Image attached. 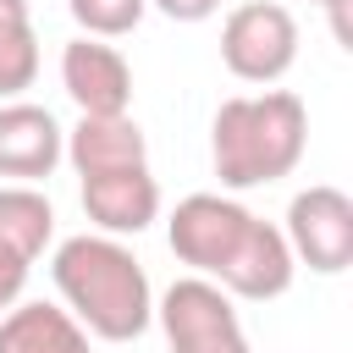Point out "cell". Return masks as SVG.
Listing matches in <instances>:
<instances>
[{
    "label": "cell",
    "mask_w": 353,
    "mask_h": 353,
    "mask_svg": "<svg viewBox=\"0 0 353 353\" xmlns=\"http://www.w3.org/2000/svg\"><path fill=\"white\" fill-rule=\"evenodd\" d=\"M165 243L188 270L221 281L243 303H270L298 276V259L281 226L259 221L232 193H188L165 215Z\"/></svg>",
    "instance_id": "cell-1"
},
{
    "label": "cell",
    "mask_w": 353,
    "mask_h": 353,
    "mask_svg": "<svg viewBox=\"0 0 353 353\" xmlns=\"http://www.w3.org/2000/svg\"><path fill=\"white\" fill-rule=\"evenodd\" d=\"M55 292L72 309V320L99 342H132L154 325V287L138 254L121 237L77 232L50 259Z\"/></svg>",
    "instance_id": "cell-2"
},
{
    "label": "cell",
    "mask_w": 353,
    "mask_h": 353,
    "mask_svg": "<svg viewBox=\"0 0 353 353\" xmlns=\"http://www.w3.org/2000/svg\"><path fill=\"white\" fill-rule=\"evenodd\" d=\"M303 149H309V110L292 88L232 94L210 121V160L221 188L232 193L292 176Z\"/></svg>",
    "instance_id": "cell-3"
},
{
    "label": "cell",
    "mask_w": 353,
    "mask_h": 353,
    "mask_svg": "<svg viewBox=\"0 0 353 353\" xmlns=\"http://www.w3.org/2000/svg\"><path fill=\"white\" fill-rule=\"evenodd\" d=\"M154 325L165 331L171 353H254L243 336V320L232 309V292L210 276H176L154 298Z\"/></svg>",
    "instance_id": "cell-4"
},
{
    "label": "cell",
    "mask_w": 353,
    "mask_h": 353,
    "mask_svg": "<svg viewBox=\"0 0 353 353\" xmlns=\"http://www.w3.org/2000/svg\"><path fill=\"white\" fill-rule=\"evenodd\" d=\"M221 61L237 83H281L298 61V17L276 0H243L221 22Z\"/></svg>",
    "instance_id": "cell-5"
},
{
    "label": "cell",
    "mask_w": 353,
    "mask_h": 353,
    "mask_svg": "<svg viewBox=\"0 0 353 353\" xmlns=\"http://www.w3.org/2000/svg\"><path fill=\"white\" fill-rule=\"evenodd\" d=\"M281 237H287L292 259L309 265L314 276H342L353 265V199L331 182L292 193Z\"/></svg>",
    "instance_id": "cell-6"
},
{
    "label": "cell",
    "mask_w": 353,
    "mask_h": 353,
    "mask_svg": "<svg viewBox=\"0 0 353 353\" xmlns=\"http://www.w3.org/2000/svg\"><path fill=\"white\" fill-rule=\"evenodd\" d=\"M61 88L77 105V116H121L132 105V66L116 44L77 33L61 50Z\"/></svg>",
    "instance_id": "cell-7"
},
{
    "label": "cell",
    "mask_w": 353,
    "mask_h": 353,
    "mask_svg": "<svg viewBox=\"0 0 353 353\" xmlns=\"http://www.w3.org/2000/svg\"><path fill=\"white\" fill-rule=\"evenodd\" d=\"M66 160V127L50 105L6 99L0 105V176L11 182H44Z\"/></svg>",
    "instance_id": "cell-8"
},
{
    "label": "cell",
    "mask_w": 353,
    "mask_h": 353,
    "mask_svg": "<svg viewBox=\"0 0 353 353\" xmlns=\"http://www.w3.org/2000/svg\"><path fill=\"white\" fill-rule=\"evenodd\" d=\"M83 215L105 237H138L160 221V182L149 165H121L83 176Z\"/></svg>",
    "instance_id": "cell-9"
},
{
    "label": "cell",
    "mask_w": 353,
    "mask_h": 353,
    "mask_svg": "<svg viewBox=\"0 0 353 353\" xmlns=\"http://www.w3.org/2000/svg\"><path fill=\"white\" fill-rule=\"evenodd\" d=\"M66 160H72L77 176L149 165V138H143V127L127 110L121 116H77V127L66 132Z\"/></svg>",
    "instance_id": "cell-10"
},
{
    "label": "cell",
    "mask_w": 353,
    "mask_h": 353,
    "mask_svg": "<svg viewBox=\"0 0 353 353\" xmlns=\"http://www.w3.org/2000/svg\"><path fill=\"white\" fill-rule=\"evenodd\" d=\"M0 353H88V331L66 303H11L0 314Z\"/></svg>",
    "instance_id": "cell-11"
},
{
    "label": "cell",
    "mask_w": 353,
    "mask_h": 353,
    "mask_svg": "<svg viewBox=\"0 0 353 353\" xmlns=\"http://www.w3.org/2000/svg\"><path fill=\"white\" fill-rule=\"evenodd\" d=\"M55 237V204L39 182H6L0 188V248L22 254L28 265L50 248Z\"/></svg>",
    "instance_id": "cell-12"
},
{
    "label": "cell",
    "mask_w": 353,
    "mask_h": 353,
    "mask_svg": "<svg viewBox=\"0 0 353 353\" xmlns=\"http://www.w3.org/2000/svg\"><path fill=\"white\" fill-rule=\"evenodd\" d=\"M39 77V33L33 22H0V99H22Z\"/></svg>",
    "instance_id": "cell-13"
},
{
    "label": "cell",
    "mask_w": 353,
    "mask_h": 353,
    "mask_svg": "<svg viewBox=\"0 0 353 353\" xmlns=\"http://www.w3.org/2000/svg\"><path fill=\"white\" fill-rule=\"evenodd\" d=\"M66 11L88 39H127L143 22L149 0H66Z\"/></svg>",
    "instance_id": "cell-14"
},
{
    "label": "cell",
    "mask_w": 353,
    "mask_h": 353,
    "mask_svg": "<svg viewBox=\"0 0 353 353\" xmlns=\"http://www.w3.org/2000/svg\"><path fill=\"white\" fill-rule=\"evenodd\" d=\"M22 287H28V259L11 254V248H0V309H11L22 298Z\"/></svg>",
    "instance_id": "cell-15"
},
{
    "label": "cell",
    "mask_w": 353,
    "mask_h": 353,
    "mask_svg": "<svg viewBox=\"0 0 353 353\" xmlns=\"http://www.w3.org/2000/svg\"><path fill=\"white\" fill-rule=\"evenodd\" d=\"M160 17H171V22H210L215 11H221V0H149Z\"/></svg>",
    "instance_id": "cell-16"
},
{
    "label": "cell",
    "mask_w": 353,
    "mask_h": 353,
    "mask_svg": "<svg viewBox=\"0 0 353 353\" xmlns=\"http://www.w3.org/2000/svg\"><path fill=\"white\" fill-rule=\"evenodd\" d=\"M0 22H28V0H0Z\"/></svg>",
    "instance_id": "cell-17"
},
{
    "label": "cell",
    "mask_w": 353,
    "mask_h": 353,
    "mask_svg": "<svg viewBox=\"0 0 353 353\" xmlns=\"http://www.w3.org/2000/svg\"><path fill=\"white\" fill-rule=\"evenodd\" d=\"M309 6H336V0H309Z\"/></svg>",
    "instance_id": "cell-18"
}]
</instances>
